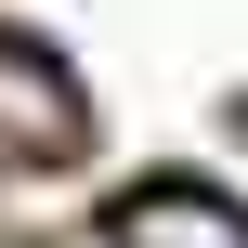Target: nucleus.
I'll return each mask as SVG.
<instances>
[{"label": "nucleus", "mask_w": 248, "mask_h": 248, "mask_svg": "<svg viewBox=\"0 0 248 248\" xmlns=\"http://www.w3.org/2000/svg\"><path fill=\"white\" fill-rule=\"evenodd\" d=\"M78 78L39 52V39H0V170H65L78 157Z\"/></svg>", "instance_id": "1"}, {"label": "nucleus", "mask_w": 248, "mask_h": 248, "mask_svg": "<svg viewBox=\"0 0 248 248\" xmlns=\"http://www.w3.org/2000/svg\"><path fill=\"white\" fill-rule=\"evenodd\" d=\"M105 248H248V209L196 196V183H144V196H118Z\"/></svg>", "instance_id": "2"}]
</instances>
